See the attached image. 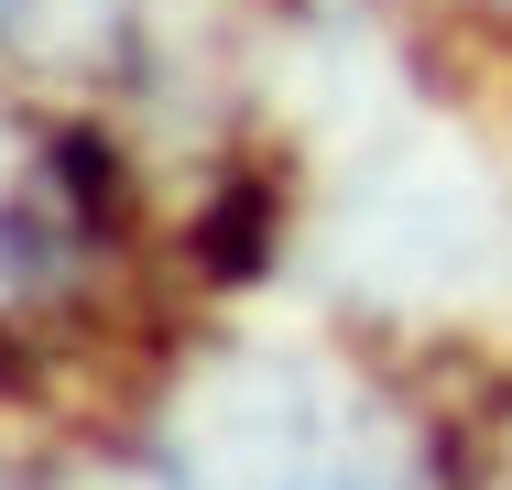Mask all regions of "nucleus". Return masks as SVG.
I'll return each instance as SVG.
<instances>
[{"label":"nucleus","instance_id":"nucleus-2","mask_svg":"<svg viewBox=\"0 0 512 490\" xmlns=\"http://www.w3.org/2000/svg\"><path fill=\"white\" fill-rule=\"evenodd\" d=\"M0 11H11V0H0Z\"/></svg>","mask_w":512,"mask_h":490},{"label":"nucleus","instance_id":"nucleus-1","mask_svg":"<svg viewBox=\"0 0 512 490\" xmlns=\"http://www.w3.org/2000/svg\"><path fill=\"white\" fill-rule=\"evenodd\" d=\"M186 490H371V458L295 371H229L186 414Z\"/></svg>","mask_w":512,"mask_h":490}]
</instances>
